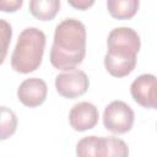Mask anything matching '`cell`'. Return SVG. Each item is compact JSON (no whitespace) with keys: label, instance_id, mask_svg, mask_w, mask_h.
<instances>
[{"label":"cell","instance_id":"14","mask_svg":"<svg viewBox=\"0 0 157 157\" xmlns=\"http://www.w3.org/2000/svg\"><path fill=\"white\" fill-rule=\"evenodd\" d=\"M23 1L22 0H12V1H1L0 2V9L4 12H15L22 6Z\"/></svg>","mask_w":157,"mask_h":157},{"label":"cell","instance_id":"8","mask_svg":"<svg viewBox=\"0 0 157 157\" xmlns=\"http://www.w3.org/2000/svg\"><path fill=\"white\" fill-rule=\"evenodd\" d=\"M157 77L152 74H142L137 76L130 85V93L132 99L144 108H148V97L152 86Z\"/></svg>","mask_w":157,"mask_h":157},{"label":"cell","instance_id":"6","mask_svg":"<svg viewBox=\"0 0 157 157\" xmlns=\"http://www.w3.org/2000/svg\"><path fill=\"white\" fill-rule=\"evenodd\" d=\"M48 93V86L45 81L38 77H31L22 81L17 88L18 101L29 108L38 107L44 103Z\"/></svg>","mask_w":157,"mask_h":157},{"label":"cell","instance_id":"12","mask_svg":"<svg viewBox=\"0 0 157 157\" xmlns=\"http://www.w3.org/2000/svg\"><path fill=\"white\" fill-rule=\"evenodd\" d=\"M17 128V118L16 114L6 108V107H1V139L5 140L7 137H10Z\"/></svg>","mask_w":157,"mask_h":157},{"label":"cell","instance_id":"17","mask_svg":"<svg viewBox=\"0 0 157 157\" xmlns=\"http://www.w3.org/2000/svg\"><path fill=\"white\" fill-rule=\"evenodd\" d=\"M148 108L157 109V81L155 82V85L152 86L151 92H150V97H148Z\"/></svg>","mask_w":157,"mask_h":157},{"label":"cell","instance_id":"10","mask_svg":"<svg viewBox=\"0 0 157 157\" xmlns=\"http://www.w3.org/2000/svg\"><path fill=\"white\" fill-rule=\"evenodd\" d=\"M139 0H108L107 9L112 17L117 20H129L139 10Z\"/></svg>","mask_w":157,"mask_h":157},{"label":"cell","instance_id":"13","mask_svg":"<svg viewBox=\"0 0 157 157\" xmlns=\"http://www.w3.org/2000/svg\"><path fill=\"white\" fill-rule=\"evenodd\" d=\"M107 142V157H129V147L119 137L105 136Z\"/></svg>","mask_w":157,"mask_h":157},{"label":"cell","instance_id":"15","mask_svg":"<svg viewBox=\"0 0 157 157\" xmlns=\"http://www.w3.org/2000/svg\"><path fill=\"white\" fill-rule=\"evenodd\" d=\"M0 22L2 26V38H4V56H2V61H4L5 54H6V48H7V42H9V39H11L12 29H11V26L5 20H1Z\"/></svg>","mask_w":157,"mask_h":157},{"label":"cell","instance_id":"5","mask_svg":"<svg viewBox=\"0 0 157 157\" xmlns=\"http://www.w3.org/2000/svg\"><path fill=\"white\" fill-rule=\"evenodd\" d=\"M90 86V80L85 71L75 69L59 74L55 77L56 92L69 99L76 98L86 93Z\"/></svg>","mask_w":157,"mask_h":157},{"label":"cell","instance_id":"16","mask_svg":"<svg viewBox=\"0 0 157 157\" xmlns=\"http://www.w3.org/2000/svg\"><path fill=\"white\" fill-rule=\"evenodd\" d=\"M69 4L78 10H86L94 4L93 0H69Z\"/></svg>","mask_w":157,"mask_h":157},{"label":"cell","instance_id":"11","mask_svg":"<svg viewBox=\"0 0 157 157\" xmlns=\"http://www.w3.org/2000/svg\"><path fill=\"white\" fill-rule=\"evenodd\" d=\"M60 9L59 0H31L29 12L40 21L53 20Z\"/></svg>","mask_w":157,"mask_h":157},{"label":"cell","instance_id":"4","mask_svg":"<svg viewBox=\"0 0 157 157\" xmlns=\"http://www.w3.org/2000/svg\"><path fill=\"white\" fill-rule=\"evenodd\" d=\"M134 110L123 101L110 102L103 112L104 128L114 134H125L131 130L134 124Z\"/></svg>","mask_w":157,"mask_h":157},{"label":"cell","instance_id":"3","mask_svg":"<svg viewBox=\"0 0 157 157\" xmlns=\"http://www.w3.org/2000/svg\"><path fill=\"white\" fill-rule=\"evenodd\" d=\"M45 34L36 27L25 28L17 39L11 55V66L16 72L29 74L37 70L43 59Z\"/></svg>","mask_w":157,"mask_h":157},{"label":"cell","instance_id":"7","mask_svg":"<svg viewBox=\"0 0 157 157\" xmlns=\"http://www.w3.org/2000/svg\"><path fill=\"white\" fill-rule=\"evenodd\" d=\"M98 119V109L90 102H78L69 112V123L75 131H86L94 128Z\"/></svg>","mask_w":157,"mask_h":157},{"label":"cell","instance_id":"1","mask_svg":"<svg viewBox=\"0 0 157 157\" xmlns=\"http://www.w3.org/2000/svg\"><path fill=\"white\" fill-rule=\"evenodd\" d=\"M86 27L76 18H65L54 32L50 63L58 70L70 71L78 66L86 55Z\"/></svg>","mask_w":157,"mask_h":157},{"label":"cell","instance_id":"9","mask_svg":"<svg viewBox=\"0 0 157 157\" xmlns=\"http://www.w3.org/2000/svg\"><path fill=\"white\" fill-rule=\"evenodd\" d=\"M77 157H107L105 136L99 137L96 135L82 137L76 145Z\"/></svg>","mask_w":157,"mask_h":157},{"label":"cell","instance_id":"2","mask_svg":"<svg viewBox=\"0 0 157 157\" xmlns=\"http://www.w3.org/2000/svg\"><path fill=\"white\" fill-rule=\"evenodd\" d=\"M107 47L105 70L114 77H124L131 74L136 66V55L141 47L137 32L130 27L113 28L108 34Z\"/></svg>","mask_w":157,"mask_h":157}]
</instances>
